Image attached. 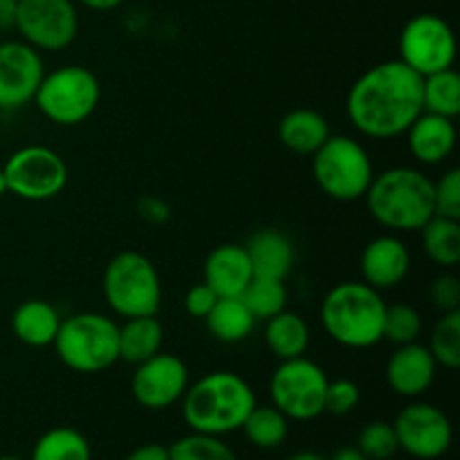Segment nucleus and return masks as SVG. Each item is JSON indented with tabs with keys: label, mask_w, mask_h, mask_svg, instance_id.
<instances>
[{
	"label": "nucleus",
	"mask_w": 460,
	"mask_h": 460,
	"mask_svg": "<svg viewBox=\"0 0 460 460\" xmlns=\"http://www.w3.org/2000/svg\"><path fill=\"white\" fill-rule=\"evenodd\" d=\"M436 216L460 220V169H449L434 182Z\"/></svg>",
	"instance_id": "obj_35"
},
{
	"label": "nucleus",
	"mask_w": 460,
	"mask_h": 460,
	"mask_svg": "<svg viewBox=\"0 0 460 460\" xmlns=\"http://www.w3.org/2000/svg\"><path fill=\"white\" fill-rule=\"evenodd\" d=\"M102 102L97 75L84 66H63L45 72L34 103L40 115L57 126H79L88 121Z\"/></svg>",
	"instance_id": "obj_8"
},
{
	"label": "nucleus",
	"mask_w": 460,
	"mask_h": 460,
	"mask_svg": "<svg viewBox=\"0 0 460 460\" xmlns=\"http://www.w3.org/2000/svg\"><path fill=\"white\" fill-rule=\"evenodd\" d=\"M328 376L317 362L295 358L279 362L270 377V398L288 420L308 422L323 413Z\"/></svg>",
	"instance_id": "obj_9"
},
{
	"label": "nucleus",
	"mask_w": 460,
	"mask_h": 460,
	"mask_svg": "<svg viewBox=\"0 0 460 460\" xmlns=\"http://www.w3.org/2000/svg\"><path fill=\"white\" fill-rule=\"evenodd\" d=\"M4 193H9V189H7V180H4L3 169H0V198H3Z\"/></svg>",
	"instance_id": "obj_45"
},
{
	"label": "nucleus",
	"mask_w": 460,
	"mask_h": 460,
	"mask_svg": "<svg viewBox=\"0 0 460 460\" xmlns=\"http://www.w3.org/2000/svg\"><path fill=\"white\" fill-rule=\"evenodd\" d=\"M79 4H84L85 9H93V12H111V9L119 7L124 0H76Z\"/></svg>",
	"instance_id": "obj_42"
},
{
	"label": "nucleus",
	"mask_w": 460,
	"mask_h": 460,
	"mask_svg": "<svg viewBox=\"0 0 460 460\" xmlns=\"http://www.w3.org/2000/svg\"><path fill=\"white\" fill-rule=\"evenodd\" d=\"M18 0H0V31H9L16 25Z\"/></svg>",
	"instance_id": "obj_41"
},
{
	"label": "nucleus",
	"mask_w": 460,
	"mask_h": 460,
	"mask_svg": "<svg viewBox=\"0 0 460 460\" xmlns=\"http://www.w3.org/2000/svg\"><path fill=\"white\" fill-rule=\"evenodd\" d=\"M427 349L434 355L438 367L452 368V371L460 367V310L440 314Z\"/></svg>",
	"instance_id": "obj_31"
},
{
	"label": "nucleus",
	"mask_w": 460,
	"mask_h": 460,
	"mask_svg": "<svg viewBox=\"0 0 460 460\" xmlns=\"http://www.w3.org/2000/svg\"><path fill=\"white\" fill-rule=\"evenodd\" d=\"M61 322V314L52 304L43 299H27L13 310L12 331L21 344L30 349H45L54 344Z\"/></svg>",
	"instance_id": "obj_21"
},
{
	"label": "nucleus",
	"mask_w": 460,
	"mask_h": 460,
	"mask_svg": "<svg viewBox=\"0 0 460 460\" xmlns=\"http://www.w3.org/2000/svg\"><path fill=\"white\" fill-rule=\"evenodd\" d=\"M364 200L376 223L391 232H420L436 216L434 180L413 166L373 175Z\"/></svg>",
	"instance_id": "obj_3"
},
{
	"label": "nucleus",
	"mask_w": 460,
	"mask_h": 460,
	"mask_svg": "<svg viewBox=\"0 0 460 460\" xmlns=\"http://www.w3.org/2000/svg\"><path fill=\"white\" fill-rule=\"evenodd\" d=\"M31 460H93V449L81 431L54 427L36 440Z\"/></svg>",
	"instance_id": "obj_28"
},
{
	"label": "nucleus",
	"mask_w": 460,
	"mask_h": 460,
	"mask_svg": "<svg viewBox=\"0 0 460 460\" xmlns=\"http://www.w3.org/2000/svg\"><path fill=\"white\" fill-rule=\"evenodd\" d=\"M52 346L70 371L102 373L119 362V323L102 313L72 314L61 322Z\"/></svg>",
	"instance_id": "obj_5"
},
{
	"label": "nucleus",
	"mask_w": 460,
	"mask_h": 460,
	"mask_svg": "<svg viewBox=\"0 0 460 460\" xmlns=\"http://www.w3.org/2000/svg\"><path fill=\"white\" fill-rule=\"evenodd\" d=\"M407 144L411 155L420 164H443L456 148V126L447 117L420 112L418 119L407 128Z\"/></svg>",
	"instance_id": "obj_19"
},
{
	"label": "nucleus",
	"mask_w": 460,
	"mask_h": 460,
	"mask_svg": "<svg viewBox=\"0 0 460 460\" xmlns=\"http://www.w3.org/2000/svg\"><path fill=\"white\" fill-rule=\"evenodd\" d=\"M245 252L250 256L254 277L286 281V277L295 268V245L288 234L279 229H259L252 234L250 241L245 243Z\"/></svg>",
	"instance_id": "obj_20"
},
{
	"label": "nucleus",
	"mask_w": 460,
	"mask_h": 460,
	"mask_svg": "<svg viewBox=\"0 0 460 460\" xmlns=\"http://www.w3.org/2000/svg\"><path fill=\"white\" fill-rule=\"evenodd\" d=\"M313 175L317 187L337 202L362 200L376 175L367 148L349 135H331L313 153Z\"/></svg>",
	"instance_id": "obj_7"
},
{
	"label": "nucleus",
	"mask_w": 460,
	"mask_h": 460,
	"mask_svg": "<svg viewBox=\"0 0 460 460\" xmlns=\"http://www.w3.org/2000/svg\"><path fill=\"white\" fill-rule=\"evenodd\" d=\"M218 299L220 296L216 295V292L211 290L205 281H202V283H198V286L189 288L187 290V295H184V310H187L191 317L205 319L207 314L211 313V308H214L216 301Z\"/></svg>",
	"instance_id": "obj_38"
},
{
	"label": "nucleus",
	"mask_w": 460,
	"mask_h": 460,
	"mask_svg": "<svg viewBox=\"0 0 460 460\" xmlns=\"http://www.w3.org/2000/svg\"><path fill=\"white\" fill-rule=\"evenodd\" d=\"M254 279L245 245L223 243L214 247L202 265V281L218 296H241Z\"/></svg>",
	"instance_id": "obj_18"
},
{
	"label": "nucleus",
	"mask_w": 460,
	"mask_h": 460,
	"mask_svg": "<svg viewBox=\"0 0 460 460\" xmlns=\"http://www.w3.org/2000/svg\"><path fill=\"white\" fill-rule=\"evenodd\" d=\"M359 386L353 380H328L326 386V398H323V413H331V416H349L355 407L359 404Z\"/></svg>",
	"instance_id": "obj_36"
},
{
	"label": "nucleus",
	"mask_w": 460,
	"mask_h": 460,
	"mask_svg": "<svg viewBox=\"0 0 460 460\" xmlns=\"http://www.w3.org/2000/svg\"><path fill=\"white\" fill-rule=\"evenodd\" d=\"M422 108L431 115L456 119L460 112V76L454 67L422 76Z\"/></svg>",
	"instance_id": "obj_27"
},
{
	"label": "nucleus",
	"mask_w": 460,
	"mask_h": 460,
	"mask_svg": "<svg viewBox=\"0 0 460 460\" xmlns=\"http://www.w3.org/2000/svg\"><path fill=\"white\" fill-rule=\"evenodd\" d=\"M106 304L124 319L157 314L162 305V281L157 268L139 252H119L108 261L102 279Z\"/></svg>",
	"instance_id": "obj_6"
},
{
	"label": "nucleus",
	"mask_w": 460,
	"mask_h": 460,
	"mask_svg": "<svg viewBox=\"0 0 460 460\" xmlns=\"http://www.w3.org/2000/svg\"><path fill=\"white\" fill-rule=\"evenodd\" d=\"M358 449L367 460H389L398 452V438H395V429L389 422H368L364 429L359 431Z\"/></svg>",
	"instance_id": "obj_34"
},
{
	"label": "nucleus",
	"mask_w": 460,
	"mask_h": 460,
	"mask_svg": "<svg viewBox=\"0 0 460 460\" xmlns=\"http://www.w3.org/2000/svg\"><path fill=\"white\" fill-rule=\"evenodd\" d=\"M436 368L434 355L420 341L395 346L386 362V382L402 398H420L434 385Z\"/></svg>",
	"instance_id": "obj_17"
},
{
	"label": "nucleus",
	"mask_w": 460,
	"mask_h": 460,
	"mask_svg": "<svg viewBox=\"0 0 460 460\" xmlns=\"http://www.w3.org/2000/svg\"><path fill=\"white\" fill-rule=\"evenodd\" d=\"M45 76L39 49L25 40L0 43V111H21L34 102Z\"/></svg>",
	"instance_id": "obj_15"
},
{
	"label": "nucleus",
	"mask_w": 460,
	"mask_h": 460,
	"mask_svg": "<svg viewBox=\"0 0 460 460\" xmlns=\"http://www.w3.org/2000/svg\"><path fill=\"white\" fill-rule=\"evenodd\" d=\"M0 460H25V458H21V456H9V454H7V456H0Z\"/></svg>",
	"instance_id": "obj_46"
},
{
	"label": "nucleus",
	"mask_w": 460,
	"mask_h": 460,
	"mask_svg": "<svg viewBox=\"0 0 460 460\" xmlns=\"http://www.w3.org/2000/svg\"><path fill=\"white\" fill-rule=\"evenodd\" d=\"M400 61L416 75L429 76L434 72L454 67L456 36L449 22L436 13H418L409 18L398 39Z\"/></svg>",
	"instance_id": "obj_10"
},
{
	"label": "nucleus",
	"mask_w": 460,
	"mask_h": 460,
	"mask_svg": "<svg viewBox=\"0 0 460 460\" xmlns=\"http://www.w3.org/2000/svg\"><path fill=\"white\" fill-rule=\"evenodd\" d=\"M394 429L398 447L420 460L445 456L454 436L449 418L429 402L407 404L395 418Z\"/></svg>",
	"instance_id": "obj_13"
},
{
	"label": "nucleus",
	"mask_w": 460,
	"mask_h": 460,
	"mask_svg": "<svg viewBox=\"0 0 460 460\" xmlns=\"http://www.w3.org/2000/svg\"><path fill=\"white\" fill-rule=\"evenodd\" d=\"M9 193L21 200H52L66 189L67 164L48 146H22L3 166Z\"/></svg>",
	"instance_id": "obj_11"
},
{
	"label": "nucleus",
	"mask_w": 460,
	"mask_h": 460,
	"mask_svg": "<svg viewBox=\"0 0 460 460\" xmlns=\"http://www.w3.org/2000/svg\"><path fill=\"white\" fill-rule=\"evenodd\" d=\"M331 135L328 119L313 108H295L279 121V139L296 155H313Z\"/></svg>",
	"instance_id": "obj_22"
},
{
	"label": "nucleus",
	"mask_w": 460,
	"mask_h": 460,
	"mask_svg": "<svg viewBox=\"0 0 460 460\" xmlns=\"http://www.w3.org/2000/svg\"><path fill=\"white\" fill-rule=\"evenodd\" d=\"M331 460H367L359 454L358 447H341L332 454Z\"/></svg>",
	"instance_id": "obj_43"
},
{
	"label": "nucleus",
	"mask_w": 460,
	"mask_h": 460,
	"mask_svg": "<svg viewBox=\"0 0 460 460\" xmlns=\"http://www.w3.org/2000/svg\"><path fill=\"white\" fill-rule=\"evenodd\" d=\"M420 232L425 254L438 268H456L460 263V220L434 216Z\"/></svg>",
	"instance_id": "obj_26"
},
{
	"label": "nucleus",
	"mask_w": 460,
	"mask_h": 460,
	"mask_svg": "<svg viewBox=\"0 0 460 460\" xmlns=\"http://www.w3.org/2000/svg\"><path fill=\"white\" fill-rule=\"evenodd\" d=\"M288 460H326V458L319 456V454H314V452H299V454H295V456L288 458Z\"/></svg>",
	"instance_id": "obj_44"
},
{
	"label": "nucleus",
	"mask_w": 460,
	"mask_h": 460,
	"mask_svg": "<svg viewBox=\"0 0 460 460\" xmlns=\"http://www.w3.org/2000/svg\"><path fill=\"white\" fill-rule=\"evenodd\" d=\"M13 30L39 52H61L79 34V13L72 0H18Z\"/></svg>",
	"instance_id": "obj_12"
},
{
	"label": "nucleus",
	"mask_w": 460,
	"mask_h": 460,
	"mask_svg": "<svg viewBox=\"0 0 460 460\" xmlns=\"http://www.w3.org/2000/svg\"><path fill=\"white\" fill-rule=\"evenodd\" d=\"M263 340L270 353L279 362H286V359H295L305 355V350L310 346V328L301 314L290 313L286 308L283 313L274 314V317H270L265 322Z\"/></svg>",
	"instance_id": "obj_23"
},
{
	"label": "nucleus",
	"mask_w": 460,
	"mask_h": 460,
	"mask_svg": "<svg viewBox=\"0 0 460 460\" xmlns=\"http://www.w3.org/2000/svg\"><path fill=\"white\" fill-rule=\"evenodd\" d=\"M205 322L211 335L223 344H238L247 340L256 326L254 314L243 304L241 296H220Z\"/></svg>",
	"instance_id": "obj_25"
},
{
	"label": "nucleus",
	"mask_w": 460,
	"mask_h": 460,
	"mask_svg": "<svg viewBox=\"0 0 460 460\" xmlns=\"http://www.w3.org/2000/svg\"><path fill=\"white\" fill-rule=\"evenodd\" d=\"M411 270V254L409 247L394 234L373 238L367 243L359 256V272L367 286L376 288L377 292L398 288L407 279Z\"/></svg>",
	"instance_id": "obj_16"
},
{
	"label": "nucleus",
	"mask_w": 460,
	"mask_h": 460,
	"mask_svg": "<svg viewBox=\"0 0 460 460\" xmlns=\"http://www.w3.org/2000/svg\"><path fill=\"white\" fill-rule=\"evenodd\" d=\"M135 211H137L139 218L148 225H164L171 220V207L164 198L151 196V193H144L135 202Z\"/></svg>",
	"instance_id": "obj_39"
},
{
	"label": "nucleus",
	"mask_w": 460,
	"mask_h": 460,
	"mask_svg": "<svg viewBox=\"0 0 460 460\" xmlns=\"http://www.w3.org/2000/svg\"><path fill=\"white\" fill-rule=\"evenodd\" d=\"M182 418L198 434L225 436L238 431L256 407L250 382L238 373L214 371L187 386L182 395Z\"/></svg>",
	"instance_id": "obj_2"
},
{
	"label": "nucleus",
	"mask_w": 460,
	"mask_h": 460,
	"mask_svg": "<svg viewBox=\"0 0 460 460\" xmlns=\"http://www.w3.org/2000/svg\"><path fill=\"white\" fill-rule=\"evenodd\" d=\"M164 328L157 322V314L126 319L119 326V359L126 364H142L162 350Z\"/></svg>",
	"instance_id": "obj_24"
},
{
	"label": "nucleus",
	"mask_w": 460,
	"mask_h": 460,
	"mask_svg": "<svg viewBox=\"0 0 460 460\" xmlns=\"http://www.w3.org/2000/svg\"><path fill=\"white\" fill-rule=\"evenodd\" d=\"M346 112L355 130L367 137H400L425 112L422 76L400 58L377 63L350 85Z\"/></svg>",
	"instance_id": "obj_1"
},
{
	"label": "nucleus",
	"mask_w": 460,
	"mask_h": 460,
	"mask_svg": "<svg viewBox=\"0 0 460 460\" xmlns=\"http://www.w3.org/2000/svg\"><path fill=\"white\" fill-rule=\"evenodd\" d=\"M288 418L279 411L277 407H259L256 404L250 411L247 420L243 422L241 429L245 431L247 440H250L254 447L259 449H274L288 438V431H290V425H288Z\"/></svg>",
	"instance_id": "obj_29"
},
{
	"label": "nucleus",
	"mask_w": 460,
	"mask_h": 460,
	"mask_svg": "<svg viewBox=\"0 0 460 460\" xmlns=\"http://www.w3.org/2000/svg\"><path fill=\"white\" fill-rule=\"evenodd\" d=\"M429 299L440 314L460 310V281L456 274H438L429 286Z\"/></svg>",
	"instance_id": "obj_37"
},
{
	"label": "nucleus",
	"mask_w": 460,
	"mask_h": 460,
	"mask_svg": "<svg viewBox=\"0 0 460 460\" xmlns=\"http://www.w3.org/2000/svg\"><path fill=\"white\" fill-rule=\"evenodd\" d=\"M126 460H169V447L157 443L142 445V447L133 449V452L126 456Z\"/></svg>",
	"instance_id": "obj_40"
},
{
	"label": "nucleus",
	"mask_w": 460,
	"mask_h": 460,
	"mask_svg": "<svg viewBox=\"0 0 460 460\" xmlns=\"http://www.w3.org/2000/svg\"><path fill=\"white\" fill-rule=\"evenodd\" d=\"M386 301L364 281H341L322 301V326L344 349L377 346L385 328Z\"/></svg>",
	"instance_id": "obj_4"
},
{
	"label": "nucleus",
	"mask_w": 460,
	"mask_h": 460,
	"mask_svg": "<svg viewBox=\"0 0 460 460\" xmlns=\"http://www.w3.org/2000/svg\"><path fill=\"white\" fill-rule=\"evenodd\" d=\"M422 335V317L413 305L394 304L386 305L385 328H382V340L391 341L394 346L413 344Z\"/></svg>",
	"instance_id": "obj_33"
},
{
	"label": "nucleus",
	"mask_w": 460,
	"mask_h": 460,
	"mask_svg": "<svg viewBox=\"0 0 460 460\" xmlns=\"http://www.w3.org/2000/svg\"><path fill=\"white\" fill-rule=\"evenodd\" d=\"M241 299L250 308V313L254 314L256 322L259 319L268 322L270 317H274V314L283 313L288 308L286 283L279 281V279L254 277L250 281V286L243 290Z\"/></svg>",
	"instance_id": "obj_30"
},
{
	"label": "nucleus",
	"mask_w": 460,
	"mask_h": 460,
	"mask_svg": "<svg viewBox=\"0 0 460 460\" xmlns=\"http://www.w3.org/2000/svg\"><path fill=\"white\" fill-rule=\"evenodd\" d=\"M189 386V368L178 355L157 353L146 362L137 364L130 380V391L137 404L151 411L173 407L180 402Z\"/></svg>",
	"instance_id": "obj_14"
},
{
	"label": "nucleus",
	"mask_w": 460,
	"mask_h": 460,
	"mask_svg": "<svg viewBox=\"0 0 460 460\" xmlns=\"http://www.w3.org/2000/svg\"><path fill=\"white\" fill-rule=\"evenodd\" d=\"M169 460H238L220 436L191 431L169 447Z\"/></svg>",
	"instance_id": "obj_32"
}]
</instances>
